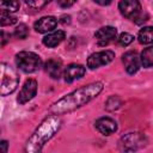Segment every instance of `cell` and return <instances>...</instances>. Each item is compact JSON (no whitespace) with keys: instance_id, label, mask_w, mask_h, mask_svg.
Segmentation results:
<instances>
[{"instance_id":"obj_3","label":"cell","mask_w":153,"mask_h":153,"mask_svg":"<svg viewBox=\"0 0 153 153\" xmlns=\"http://www.w3.org/2000/svg\"><path fill=\"white\" fill-rule=\"evenodd\" d=\"M0 93L1 96H7L14 92L19 84V76L17 72L7 63L2 62L0 65Z\"/></svg>"},{"instance_id":"obj_22","label":"cell","mask_w":153,"mask_h":153,"mask_svg":"<svg viewBox=\"0 0 153 153\" xmlns=\"http://www.w3.org/2000/svg\"><path fill=\"white\" fill-rule=\"evenodd\" d=\"M25 1V4L29 6V7H31V8H41V7H43V6H45L49 1H51V0H24Z\"/></svg>"},{"instance_id":"obj_2","label":"cell","mask_w":153,"mask_h":153,"mask_svg":"<svg viewBox=\"0 0 153 153\" xmlns=\"http://www.w3.org/2000/svg\"><path fill=\"white\" fill-rule=\"evenodd\" d=\"M60 127H61V120L59 118L57 115H51L45 120H43V122L29 137L25 146V151L30 153L41 152L43 146L47 143V141H49L56 134Z\"/></svg>"},{"instance_id":"obj_10","label":"cell","mask_w":153,"mask_h":153,"mask_svg":"<svg viewBox=\"0 0 153 153\" xmlns=\"http://www.w3.org/2000/svg\"><path fill=\"white\" fill-rule=\"evenodd\" d=\"M117 35V30L112 26H103L100 29H98L94 33V37L98 42L99 45H106L110 42H112L116 38Z\"/></svg>"},{"instance_id":"obj_17","label":"cell","mask_w":153,"mask_h":153,"mask_svg":"<svg viewBox=\"0 0 153 153\" xmlns=\"http://www.w3.org/2000/svg\"><path fill=\"white\" fill-rule=\"evenodd\" d=\"M137 39L141 44H151L153 43V26H145L139 31Z\"/></svg>"},{"instance_id":"obj_7","label":"cell","mask_w":153,"mask_h":153,"mask_svg":"<svg viewBox=\"0 0 153 153\" xmlns=\"http://www.w3.org/2000/svg\"><path fill=\"white\" fill-rule=\"evenodd\" d=\"M115 57V53L111 50H102L98 53H94L88 56L87 59V67L90 69H96L102 66H105L110 63Z\"/></svg>"},{"instance_id":"obj_21","label":"cell","mask_w":153,"mask_h":153,"mask_svg":"<svg viewBox=\"0 0 153 153\" xmlns=\"http://www.w3.org/2000/svg\"><path fill=\"white\" fill-rule=\"evenodd\" d=\"M29 35V29L25 24H19L14 30V36L19 39H25Z\"/></svg>"},{"instance_id":"obj_16","label":"cell","mask_w":153,"mask_h":153,"mask_svg":"<svg viewBox=\"0 0 153 153\" xmlns=\"http://www.w3.org/2000/svg\"><path fill=\"white\" fill-rule=\"evenodd\" d=\"M140 61L142 67L145 68H152L153 67V45L145 48L140 55Z\"/></svg>"},{"instance_id":"obj_14","label":"cell","mask_w":153,"mask_h":153,"mask_svg":"<svg viewBox=\"0 0 153 153\" xmlns=\"http://www.w3.org/2000/svg\"><path fill=\"white\" fill-rule=\"evenodd\" d=\"M44 69L50 78L55 80L60 79V76L62 75V62L57 59H49L44 65Z\"/></svg>"},{"instance_id":"obj_27","label":"cell","mask_w":153,"mask_h":153,"mask_svg":"<svg viewBox=\"0 0 153 153\" xmlns=\"http://www.w3.org/2000/svg\"><path fill=\"white\" fill-rule=\"evenodd\" d=\"M7 39H8V38H6V33L2 31V42H1V45H5L6 42H7Z\"/></svg>"},{"instance_id":"obj_9","label":"cell","mask_w":153,"mask_h":153,"mask_svg":"<svg viewBox=\"0 0 153 153\" xmlns=\"http://www.w3.org/2000/svg\"><path fill=\"white\" fill-rule=\"evenodd\" d=\"M122 61H123L124 68L128 74H135L139 71L140 65H141L140 56L137 55V53L135 50H129V51L124 53L122 56Z\"/></svg>"},{"instance_id":"obj_4","label":"cell","mask_w":153,"mask_h":153,"mask_svg":"<svg viewBox=\"0 0 153 153\" xmlns=\"http://www.w3.org/2000/svg\"><path fill=\"white\" fill-rule=\"evenodd\" d=\"M16 65L25 73H33L41 68L42 60L32 51H20L16 55Z\"/></svg>"},{"instance_id":"obj_24","label":"cell","mask_w":153,"mask_h":153,"mask_svg":"<svg viewBox=\"0 0 153 153\" xmlns=\"http://www.w3.org/2000/svg\"><path fill=\"white\" fill-rule=\"evenodd\" d=\"M76 0H59V5L62 7V8H68L71 6H73L75 4Z\"/></svg>"},{"instance_id":"obj_12","label":"cell","mask_w":153,"mask_h":153,"mask_svg":"<svg viewBox=\"0 0 153 153\" xmlns=\"http://www.w3.org/2000/svg\"><path fill=\"white\" fill-rule=\"evenodd\" d=\"M96 129L103 135H111L117 130V123L111 117H100L94 123Z\"/></svg>"},{"instance_id":"obj_11","label":"cell","mask_w":153,"mask_h":153,"mask_svg":"<svg viewBox=\"0 0 153 153\" xmlns=\"http://www.w3.org/2000/svg\"><path fill=\"white\" fill-rule=\"evenodd\" d=\"M85 67L79 65V63H72L69 66L66 67L65 72H63V78H65V81L71 84L78 79H81L84 75H85Z\"/></svg>"},{"instance_id":"obj_1","label":"cell","mask_w":153,"mask_h":153,"mask_svg":"<svg viewBox=\"0 0 153 153\" xmlns=\"http://www.w3.org/2000/svg\"><path fill=\"white\" fill-rule=\"evenodd\" d=\"M103 87H104L103 82L100 81H96V82H91L88 85L81 86L75 91L60 98L57 102H55L51 105L50 111L54 115H63V114L72 112L78 108L87 104L92 99H94L102 92Z\"/></svg>"},{"instance_id":"obj_25","label":"cell","mask_w":153,"mask_h":153,"mask_svg":"<svg viewBox=\"0 0 153 153\" xmlns=\"http://www.w3.org/2000/svg\"><path fill=\"white\" fill-rule=\"evenodd\" d=\"M96 4H98V5H100V6H108V5H110L114 0H93Z\"/></svg>"},{"instance_id":"obj_26","label":"cell","mask_w":153,"mask_h":153,"mask_svg":"<svg viewBox=\"0 0 153 153\" xmlns=\"http://www.w3.org/2000/svg\"><path fill=\"white\" fill-rule=\"evenodd\" d=\"M7 146H8L7 141L2 140V141L0 142V147H1V151H2V152H7Z\"/></svg>"},{"instance_id":"obj_5","label":"cell","mask_w":153,"mask_h":153,"mask_svg":"<svg viewBox=\"0 0 153 153\" xmlns=\"http://www.w3.org/2000/svg\"><path fill=\"white\" fill-rule=\"evenodd\" d=\"M147 143V139L141 133H128L121 137L118 142V147L124 152H133L141 147H145Z\"/></svg>"},{"instance_id":"obj_23","label":"cell","mask_w":153,"mask_h":153,"mask_svg":"<svg viewBox=\"0 0 153 153\" xmlns=\"http://www.w3.org/2000/svg\"><path fill=\"white\" fill-rule=\"evenodd\" d=\"M133 39H134V37H133L130 33L123 32V33H121L120 37H118V43H120L121 45H123V47H127V45H129V44L133 42Z\"/></svg>"},{"instance_id":"obj_15","label":"cell","mask_w":153,"mask_h":153,"mask_svg":"<svg viewBox=\"0 0 153 153\" xmlns=\"http://www.w3.org/2000/svg\"><path fill=\"white\" fill-rule=\"evenodd\" d=\"M66 37V33L65 31L62 30H57V31H54V32H50L48 33L47 36L43 37V44L48 48H54L56 45H59Z\"/></svg>"},{"instance_id":"obj_13","label":"cell","mask_w":153,"mask_h":153,"mask_svg":"<svg viewBox=\"0 0 153 153\" xmlns=\"http://www.w3.org/2000/svg\"><path fill=\"white\" fill-rule=\"evenodd\" d=\"M57 25V19L55 17H51V16H47V17H42L39 18L33 27L37 32L39 33H45V32H49V31H53Z\"/></svg>"},{"instance_id":"obj_20","label":"cell","mask_w":153,"mask_h":153,"mask_svg":"<svg viewBox=\"0 0 153 153\" xmlns=\"http://www.w3.org/2000/svg\"><path fill=\"white\" fill-rule=\"evenodd\" d=\"M121 106V99L117 96H111L108 98L106 103H105V108L109 111H114L116 109H118Z\"/></svg>"},{"instance_id":"obj_18","label":"cell","mask_w":153,"mask_h":153,"mask_svg":"<svg viewBox=\"0 0 153 153\" xmlns=\"http://www.w3.org/2000/svg\"><path fill=\"white\" fill-rule=\"evenodd\" d=\"M1 10L7 12H17L19 10V1L18 0H1Z\"/></svg>"},{"instance_id":"obj_6","label":"cell","mask_w":153,"mask_h":153,"mask_svg":"<svg viewBox=\"0 0 153 153\" xmlns=\"http://www.w3.org/2000/svg\"><path fill=\"white\" fill-rule=\"evenodd\" d=\"M118 10L123 17L131 20H136L141 16V5L139 0H120Z\"/></svg>"},{"instance_id":"obj_19","label":"cell","mask_w":153,"mask_h":153,"mask_svg":"<svg viewBox=\"0 0 153 153\" xmlns=\"http://www.w3.org/2000/svg\"><path fill=\"white\" fill-rule=\"evenodd\" d=\"M14 23H17V18L14 16H12L11 12H7L5 10H1V26L12 25Z\"/></svg>"},{"instance_id":"obj_8","label":"cell","mask_w":153,"mask_h":153,"mask_svg":"<svg viewBox=\"0 0 153 153\" xmlns=\"http://www.w3.org/2000/svg\"><path fill=\"white\" fill-rule=\"evenodd\" d=\"M36 93H37V81L35 79H27L24 82V85L18 94L17 102L19 104H25L29 100H31L36 96Z\"/></svg>"}]
</instances>
